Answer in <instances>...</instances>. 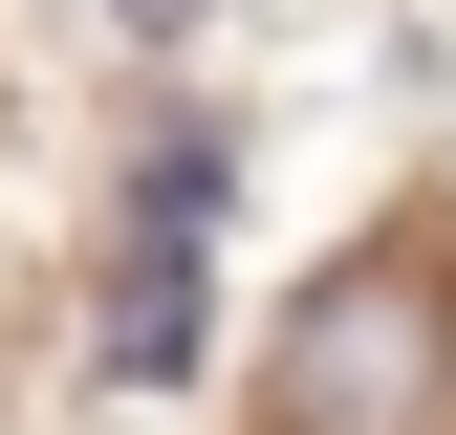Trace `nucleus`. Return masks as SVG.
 Wrapping results in <instances>:
<instances>
[{
  "label": "nucleus",
  "mask_w": 456,
  "mask_h": 435,
  "mask_svg": "<svg viewBox=\"0 0 456 435\" xmlns=\"http://www.w3.org/2000/svg\"><path fill=\"white\" fill-rule=\"evenodd\" d=\"M282 435H456V261L413 240H370L348 283H305L282 305Z\"/></svg>",
  "instance_id": "f257e3e1"
},
{
  "label": "nucleus",
  "mask_w": 456,
  "mask_h": 435,
  "mask_svg": "<svg viewBox=\"0 0 456 435\" xmlns=\"http://www.w3.org/2000/svg\"><path fill=\"white\" fill-rule=\"evenodd\" d=\"M196 240H217V131H152L131 152V240H109V392L196 370Z\"/></svg>",
  "instance_id": "f03ea898"
},
{
  "label": "nucleus",
  "mask_w": 456,
  "mask_h": 435,
  "mask_svg": "<svg viewBox=\"0 0 456 435\" xmlns=\"http://www.w3.org/2000/svg\"><path fill=\"white\" fill-rule=\"evenodd\" d=\"M109 22H131V44H175V22H196V0H109Z\"/></svg>",
  "instance_id": "7ed1b4c3"
}]
</instances>
